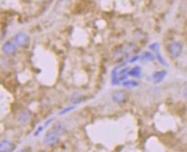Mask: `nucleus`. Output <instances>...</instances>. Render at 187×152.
Returning <instances> with one entry per match:
<instances>
[{
    "mask_svg": "<svg viewBox=\"0 0 187 152\" xmlns=\"http://www.w3.org/2000/svg\"><path fill=\"white\" fill-rule=\"evenodd\" d=\"M168 52L172 58H178L183 52V46L180 42L172 41L168 46Z\"/></svg>",
    "mask_w": 187,
    "mask_h": 152,
    "instance_id": "obj_1",
    "label": "nucleus"
},
{
    "mask_svg": "<svg viewBox=\"0 0 187 152\" xmlns=\"http://www.w3.org/2000/svg\"><path fill=\"white\" fill-rule=\"evenodd\" d=\"M58 142H59V138H58V134L55 132H47L43 139V143L47 146H54Z\"/></svg>",
    "mask_w": 187,
    "mask_h": 152,
    "instance_id": "obj_2",
    "label": "nucleus"
},
{
    "mask_svg": "<svg viewBox=\"0 0 187 152\" xmlns=\"http://www.w3.org/2000/svg\"><path fill=\"white\" fill-rule=\"evenodd\" d=\"M112 100L114 102H116V103H122L125 101L126 97H127V95H126V92L123 90H116L112 93Z\"/></svg>",
    "mask_w": 187,
    "mask_h": 152,
    "instance_id": "obj_3",
    "label": "nucleus"
},
{
    "mask_svg": "<svg viewBox=\"0 0 187 152\" xmlns=\"http://www.w3.org/2000/svg\"><path fill=\"white\" fill-rule=\"evenodd\" d=\"M28 35H26L25 33H19L17 34L15 38H14V41H15V43L19 46V47H23L24 45H26L28 41Z\"/></svg>",
    "mask_w": 187,
    "mask_h": 152,
    "instance_id": "obj_4",
    "label": "nucleus"
},
{
    "mask_svg": "<svg viewBox=\"0 0 187 152\" xmlns=\"http://www.w3.org/2000/svg\"><path fill=\"white\" fill-rule=\"evenodd\" d=\"M167 71H156L153 74V79L155 83H160L161 82L163 81V79L165 78V77L167 76Z\"/></svg>",
    "mask_w": 187,
    "mask_h": 152,
    "instance_id": "obj_5",
    "label": "nucleus"
},
{
    "mask_svg": "<svg viewBox=\"0 0 187 152\" xmlns=\"http://www.w3.org/2000/svg\"><path fill=\"white\" fill-rule=\"evenodd\" d=\"M14 145L13 143L9 141V140H3L0 143V149L3 152H8V151H12L13 149H14Z\"/></svg>",
    "mask_w": 187,
    "mask_h": 152,
    "instance_id": "obj_6",
    "label": "nucleus"
},
{
    "mask_svg": "<svg viewBox=\"0 0 187 152\" xmlns=\"http://www.w3.org/2000/svg\"><path fill=\"white\" fill-rule=\"evenodd\" d=\"M53 128H54V132L57 134H59V135H62V134H64L67 132V127H66V126H65V124L63 122H57V123H55L54 125Z\"/></svg>",
    "mask_w": 187,
    "mask_h": 152,
    "instance_id": "obj_7",
    "label": "nucleus"
},
{
    "mask_svg": "<svg viewBox=\"0 0 187 152\" xmlns=\"http://www.w3.org/2000/svg\"><path fill=\"white\" fill-rule=\"evenodd\" d=\"M3 51H4V52H5L6 54H12V53H14V52L17 51V47H16V46H15L12 42L8 41V42H6V43L4 44V46H3Z\"/></svg>",
    "mask_w": 187,
    "mask_h": 152,
    "instance_id": "obj_8",
    "label": "nucleus"
},
{
    "mask_svg": "<svg viewBox=\"0 0 187 152\" xmlns=\"http://www.w3.org/2000/svg\"><path fill=\"white\" fill-rule=\"evenodd\" d=\"M29 120H30V113L27 110H22L19 115V121L22 124L25 125L29 122Z\"/></svg>",
    "mask_w": 187,
    "mask_h": 152,
    "instance_id": "obj_9",
    "label": "nucleus"
},
{
    "mask_svg": "<svg viewBox=\"0 0 187 152\" xmlns=\"http://www.w3.org/2000/svg\"><path fill=\"white\" fill-rule=\"evenodd\" d=\"M141 68L140 66H135L128 71V75L130 77H140L141 73Z\"/></svg>",
    "mask_w": 187,
    "mask_h": 152,
    "instance_id": "obj_10",
    "label": "nucleus"
},
{
    "mask_svg": "<svg viewBox=\"0 0 187 152\" xmlns=\"http://www.w3.org/2000/svg\"><path fill=\"white\" fill-rule=\"evenodd\" d=\"M71 102L74 104H79L83 102V96L80 93H74L71 97Z\"/></svg>",
    "mask_w": 187,
    "mask_h": 152,
    "instance_id": "obj_11",
    "label": "nucleus"
},
{
    "mask_svg": "<svg viewBox=\"0 0 187 152\" xmlns=\"http://www.w3.org/2000/svg\"><path fill=\"white\" fill-rule=\"evenodd\" d=\"M122 86L124 87H131V88H134V87H137L139 86V83L136 82V81H134V80H131V81H125L122 83Z\"/></svg>",
    "mask_w": 187,
    "mask_h": 152,
    "instance_id": "obj_12",
    "label": "nucleus"
},
{
    "mask_svg": "<svg viewBox=\"0 0 187 152\" xmlns=\"http://www.w3.org/2000/svg\"><path fill=\"white\" fill-rule=\"evenodd\" d=\"M154 56L153 53L149 52H145L142 55V59L147 60V61H153L154 60Z\"/></svg>",
    "mask_w": 187,
    "mask_h": 152,
    "instance_id": "obj_13",
    "label": "nucleus"
},
{
    "mask_svg": "<svg viewBox=\"0 0 187 152\" xmlns=\"http://www.w3.org/2000/svg\"><path fill=\"white\" fill-rule=\"evenodd\" d=\"M156 58L159 59V61L162 64V65H164V66H167V63H166V61H165V59L163 58V57L161 56V53H159V52H157L156 53Z\"/></svg>",
    "mask_w": 187,
    "mask_h": 152,
    "instance_id": "obj_14",
    "label": "nucleus"
},
{
    "mask_svg": "<svg viewBox=\"0 0 187 152\" xmlns=\"http://www.w3.org/2000/svg\"><path fill=\"white\" fill-rule=\"evenodd\" d=\"M159 43H157V42H155V43H153V44H151L150 46H149V47H150V49L151 50H153V51H157L158 50V48H159Z\"/></svg>",
    "mask_w": 187,
    "mask_h": 152,
    "instance_id": "obj_15",
    "label": "nucleus"
},
{
    "mask_svg": "<svg viewBox=\"0 0 187 152\" xmlns=\"http://www.w3.org/2000/svg\"><path fill=\"white\" fill-rule=\"evenodd\" d=\"M76 107L75 106H72V107H67V108H66V109H64V110H62L60 113H59V114H64V113H68V112H70V111H72L73 109H74Z\"/></svg>",
    "mask_w": 187,
    "mask_h": 152,
    "instance_id": "obj_16",
    "label": "nucleus"
},
{
    "mask_svg": "<svg viewBox=\"0 0 187 152\" xmlns=\"http://www.w3.org/2000/svg\"><path fill=\"white\" fill-rule=\"evenodd\" d=\"M43 129H44V127H43V126H40V127L38 128V130L36 131V132L35 133V136H36H36H38V135H39V133H41V132H42V130H43Z\"/></svg>",
    "mask_w": 187,
    "mask_h": 152,
    "instance_id": "obj_17",
    "label": "nucleus"
},
{
    "mask_svg": "<svg viewBox=\"0 0 187 152\" xmlns=\"http://www.w3.org/2000/svg\"><path fill=\"white\" fill-rule=\"evenodd\" d=\"M139 58H140V56H135V57H134L133 58L130 59V63H134V62L137 61Z\"/></svg>",
    "mask_w": 187,
    "mask_h": 152,
    "instance_id": "obj_18",
    "label": "nucleus"
},
{
    "mask_svg": "<svg viewBox=\"0 0 187 152\" xmlns=\"http://www.w3.org/2000/svg\"><path fill=\"white\" fill-rule=\"evenodd\" d=\"M54 118H52V119H50L49 120H48L47 122H46V124H45V126H48L52 122V121H54Z\"/></svg>",
    "mask_w": 187,
    "mask_h": 152,
    "instance_id": "obj_19",
    "label": "nucleus"
},
{
    "mask_svg": "<svg viewBox=\"0 0 187 152\" xmlns=\"http://www.w3.org/2000/svg\"><path fill=\"white\" fill-rule=\"evenodd\" d=\"M184 97L187 99V87L184 88Z\"/></svg>",
    "mask_w": 187,
    "mask_h": 152,
    "instance_id": "obj_20",
    "label": "nucleus"
},
{
    "mask_svg": "<svg viewBox=\"0 0 187 152\" xmlns=\"http://www.w3.org/2000/svg\"><path fill=\"white\" fill-rule=\"evenodd\" d=\"M62 1H67V0H62Z\"/></svg>",
    "mask_w": 187,
    "mask_h": 152,
    "instance_id": "obj_21",
    "label": "nucleus"
}]
</instances>
